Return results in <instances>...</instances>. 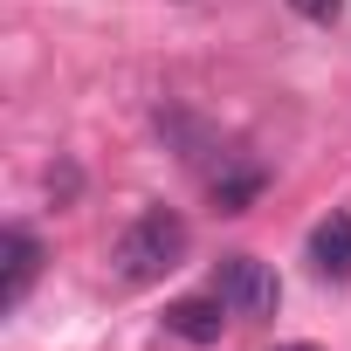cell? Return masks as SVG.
Masks as SVG:
<instances>
[{"label": "cell", "mask_w": 351, "mask_h": 351, "mask_svg": "<svg viewBox=\"0 0 351 351\" xmlns=\"http://www.w3.org/2000/svg\"><path fill=\"white\" fill-rule=\"evenodd\" d=\"M186 221L172 214V207H145L124 234H117V276L124 282H158L165 269H180L186 262Z\"/></svg>", "instance_id": "1"}, {"label": "cell", "mask_w": 351, "mask_h": 351, "mask_svg": "<svg viewBox=\"0 0 351 351\" xmlns=\"http://www.w3.org/2000/svg\"><path fill=\"white\" fill-rule=\"evenodd\" d=\"M214 296H221L234 317H276L282 282H276V269L255 262V255H221V269H214Z\"/></svg>", "instance_id": "2"}, {"label": "cell", "mask_w": 351, "mask_h": 351, "mask_svg": "<svg viewBox=\"0 0 351 351\" xmlns=\"http://www.w3.org/2000/svg\"><path fill=\"white\" fill-rule=\"evenodd\" d=\"M0 255H8V282H0V310H14L28 289H35V276H42V241L28 234V228H8L0 234Z\"/></svg>", "instance_id": "3"}, {"label": "cell", "mask_w": 351, "mask_h": 351, "mask_svg": "<svg viewBox=\"0 0 351 351\" xmlns=\"http://www.w3.org/2000/svg\"><path fill=\"white\" fill-rule=\"evenodd\" d=\"M310 269L324 282H351V214H330L310 228Z\"/></svg>", "instance_id": "4"}, {"label": "cell", "mask_w": 351, "mask_h": 351, "mask_svg": "<svg viewBox=\"0 0 351 351\" xmlns=\"http://www.w3.org/2000/svg\"><path fill=\"white\" fill-rule=\"evenodd\" d=\"M228 317H234V310H228L221 296H180V303L165 310V330H172V337H186V344H214Z\"/></svg>", "instance_id": "5"}, {"label": "cell", "mask_w": 351, "mask_h": 351, "mask_svg": "<svg viewBox=\"0 0 351 351\" xmlns=\"http://www.w3.org/2000/svg\"><path fill=\"white\" fill-rule=\"evenodd\" d=\"M207 186H214V207H221V214H248L269 180H262V165H228V158H221V172H214Z\"/></svg>", "instance_id": "6"}, {"label": "cell", "mask_w": 351, "mask_h": 351, "mask_svg": "<svg viewBox=\"0 0 351 351\" xmlns=\"http://www.w3.org/2000/svg\"><path fill=\"white\" fill-rule=\"evenodd\" d=\"M289 8H296L303 21H337V8H344V0H289Z\"/></svg>", "instance_id": "7"}, {"label": "cell", "mask_w": 351, "mask_h": 351, "mask_svg": "<svg viewBox=\"0 0 351 351\" xmlns=\"http://www.w3.org/2000/svg\"><path fill=\"white\" fill-rule=\"evenodd\" d=\"M76 186H83L76 165H56V172H49V193H56V200H76Z\"/></svg>", "instance_id": "8"}, {"label": "cell", "mask_w": 351, "mask_h": 351, "mask_svg": "<svg viewBox=\"0 0 351 351\" xmlns=\"http://www.w3.org/2000/svg\"><path fill=\"white\" fill-rule=\"evenodd\" d=\"M276 351H317V344H276Z\"/></svg>", "instance_id": "9"}]
</instances>
